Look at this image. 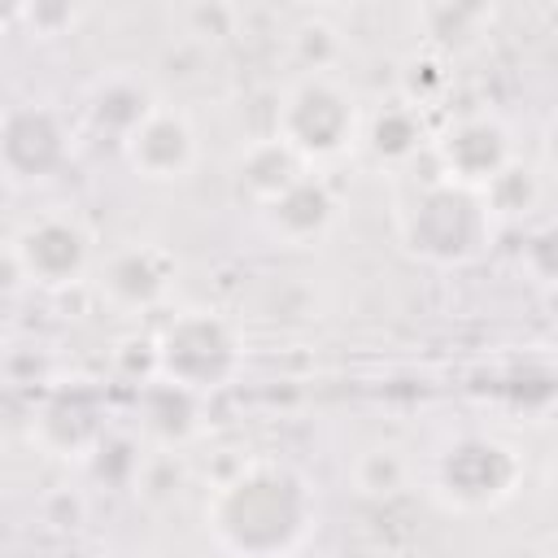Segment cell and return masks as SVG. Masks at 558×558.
Segmentation results:
<instances>
[{"label":"cell","mask_w":558,"mask_h":558,"mask_svg":"<svg viewBox=\"0 0 558 558\" xmlns=\"http://www.w3.org/2000/svg\"><path fill=\"white\" fill-rule=\"evenodd\" d=\"M318 501L310 480L279 458H248L205 497V532L231 558H288L305 545Z\"/></svg>","instance_id":"1"},{"label":"cell","mask_w":558,"mask_h":558,"mask_svg":"<svg viewBox=\"0 0 558 558\" xmlns=\"http://www.w3.org/2000/svg\"><path fill=\"white\" fill-rule=\"evenodd\" d=\"M275 135L301 161H336L357 144L362 113H357L353 92L340 78L301 74L275 109Z\"/></svg>","instance_id":"2"},{"label":"cell","mask_w":558,"mask_h":558,"mask_svg":"<svg viewBox=\"0 0 558 558\" xmlns=\"http://www.w3.org/2000/svg\"><path fill=\"white\" fill-rule=\"evenodd\" d=\"M401 231L405 244L432 262H466L488 240V209L475 187L440 179L418 187L414 205L401 214Z\"/></svg>","instance_id":"3"},{"label":"cell","mask_w":558,"mask_h":558,"mask_svg":"<svg viewBox=\"0 0 558 558\" xmlns=\"http://www.w3.org/2000/svg\"><path fill=\"white\" fill-rule=\"evenodd\" d=\"M153 353H157V371L166 375L170 388L205 392V388H222L235 375V366H240V331L222 314L187 310L161 331Z\"/></svg>","instance_id":"4"},{"label":"cell","mask_w":558,"mask_h":558,"mask_svg":"<svg viewBox=\"0 0 558 558\" xmlns=\"http://www.w3.org/2000/svg\"><path fill=\"white\" fill-rule=\"evenodd\" d=\"M523 458L497 436H462L436 462V493L453 510H493L514 497Z\"/></svg>","instance_id":"5"},{"label":"cell","mask_w":558,"mask_h":558,"mask_svg":"<svg viewBox=\"0 0 558 558\" xmlns=\"http://www.w3.org/2000/svg\"><path fill=\"white\" fill-rule=\"evenodd\" d=\"M9 266L26 270L39 288L78 283L92 266V235L70 214H44L22 235L9 240Z\"/></svg>","instance_id":"6"},{"label":"cell","mask_w":558,"mask_h":558,"mask_svg":"<svg viewBox=\"0 0 558 558\" xmlns=\"http://www.w3.org/2000/svg\"><path fill=\"white\" fill-rule=\"evenodd\" d=\"M122 153L135 174H144L153 183H174V179H187V170L196 166V131H192L187 113L157 105L122 140Z\"/></svg>","instance_id":"7"},{"label":"cell","mask_w":558,"mask_h":558,"mask_svg":"<svg viewBox=\"0 0 558 558\" xmlns=\"http://www.w3.org/2000/svg\"><path fill=\"white\" fill-rule=\"evenodd\" d=\"M440 157L453 183L462 187H488L506 166H510V135L497 118L488 113H471L458 118L445 140H440Z\"/></svg>","instance_id":"8"},{"label":"cell","mask_w":558,"mask_h":558,"mask_svg":"<svg viewBox=\"0 0 558 558\" xmlns=\"http://www.w3.org/2000/svg\"><path fill=\"white\" fill-rule=\"evenodd\" d=\"M65 157V126L44 105H17L4 118V166L13 179H44Z\"/></svg>","instance_id":"9"},{"label":"cell","mask_w":558,"mask_h":558,"mask_svg":"<svg viewBox=\"0 0 558 558\" xmlns=\"http://www.w3.org/2000/svg\"><path fill=\"white\" fill-rule=\"evenodd\" d=\"M170 275H174V262L161 248L131 244V248L109 253V262L100 266V288L122 310H148V305L161 301Z\"/></svg>","instance_id":"10"},{"label":"cell","mask_w":558,"mask_h":558,"mask_svg":"<svg viewBox=\"0 0 558 558\" xmlns=\"http://www.w3.org/2000/svg\"><path fill=\"white\" fill-rule=\"evenodd\" d=\"M331 214H336V201H331L327 183L314 179V174H301L283 196H275V201L266 205V222H270V231L283 235L288 244L318 240V235L327 231Z\"/></svg>","instance_id":"11"},{"label":"cell","mask_w":558,"mask_h":558,"mask_svg":"<svg viewBox=\"0 0 558 558\" xmlns=\"http://www.w3.org/2000/svg\"><path fill=\"white\" fill-rule=\"evenodd\" d=\"M296 179H301V157H296L279 135L248 144L244 157H240V187H244L262 209H266L275 196H283Z\"/></svg>","instance_id":"12"},{"label":"cell","mask_w":558,"mask_h":558,"mask_svg":"<svg viewBox=\"0 0 558 558\" xmlns=\"http://www.w3.org/2000/svg\"><path fill=\"white\" fill-rule=\"evenodd\" d=\"M366 144L379 157H410L423 144V118L414 105H388L384 113H375V122L366 126Z\"/></svg>","instance_id":"13"},{"label":"cell","mask_w":558,"mask_h":558,"mask_svg":"<svg viewBox=\"0 0 558 558\" xmlns=\"http://www.w3.org/2000/svg\"><path fill=\"white\" fill-rule=\"evenodd\" d=\"M405 480H410V462L397 445H371L353 462V484L362 497H388V493L405 488Z\"/></svg>","instance_id":"14"},{"label":"cell","mask_w":558,"mask_h":558,"mask_svg":"<svg viewBox=\"0 0 558 558\" xmlns=\"http://www.w3.org/2000/svg\"><path fill=\"white\" fill-rule=\"evenodd\" d=\"M292 44H296V61L305 65V74H331V61L340 57L336 26H327V22H305V26H296Z\"/></svg>","instance_id":"15"},{"label":"cell","mask_w":558,"mask_h":558,"mask_svg":"<svg viewBox=\"0 0 558 558\" xmlns=\"http://www.w3.org/2000/svg\"><path fill=\"white\" fill-rule=\"evenodd\" d=\"M549 157H554V166H558V126H554V135H549Z\"/></svg>","instance_id":"16"},{"label":"cell","mask_w":558,"mask_h":558,"mask_svg":"<svg viewBox=\"0 0 558 558\" xmlns=\"http://www.w3.org/2000/svg\"><path fill=\"white\" fill-rule=\"evenodd\" d=\"M545 558H558V545H554V549H549V554H545Z\"/></svg>","instance_id":"17"}]
</instances>
